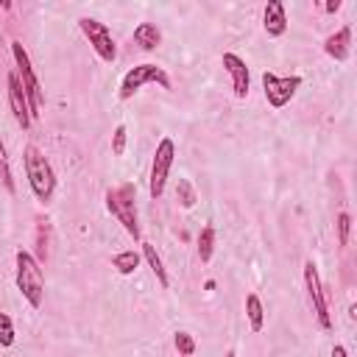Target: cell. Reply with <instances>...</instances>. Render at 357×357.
Here are the masks:
<instances>
[{"mask_svg": "<svg viewBox=\"0 0 357 357\" xmlns=\"http://www.w3.org/2000/svg\"><path fill=\"white\" fill-rule=\"evenodd\" d=\"M106 209L123 223V229L139 240V220H137V187L131 181L120 184V187H112L106 192Z\"/></svg>", "mask_w": 357, "mask_h": 357, "instance_id": "cell-2", "label": "cell"}, {"mask_svg": "<svg viewBox=\"0 0 357 357\" xmlns=\"http://www.w3.org/2000/svg\"><path fill=\"white\" fill-rule=\"evenodd\" d=\"M173 343H176L178 357H192V354H195V340H192V335H190V332H176Z\"/></svg>", "mask_w": 357, "mask_h": 357, "instance_id": "cell-20", "label": "cell"}, {"mask_svg": "<svg viewBox=\"0 0 357 357\" xmlns=\"http://www.w3.org/2000/svg\"><path fill=\"white\" fill-rule=\"evenodd\" d=\"M6 84H8V106H11V114H14L17 126L25 131V128L31 126V109H28V98H25V92H22V84H20L17 70L8 73Z\"/></svg>", "mask_w": 357, "mask_h": 357, "instance_id": "cell-10", "label": "cell"}, {"mask_svg": "<svg viewBox=\"0 0 357 357\" xmlns=\"http://www.w3.org/2000/svg\"><path fill=\"white\" fill-rule=\"evenodd\" d=\"M304 287H307V296H310V301H312V310H315L318 326H321V329H332L326 293H324V284H321V276H318V268H315V262H312V259H307V262H304Z\"/></svg>", "mask_w": 357, "mask_h": 357, "instance_id": "cell-8", "label": "cell"}, {"mask_svg": "<svg viewBox=\"0 0 357 357\" xmlns=\"http://www.w3.org/2000/svg\"><path fill=\"white\" fill-rule=\"evenodd\" d=\"M11 56H14V64H17V75H20V84H22V92L28 98V109H31V120L42 114V86H39V78L31 67V59L25 53V47L20 42H11Z\"/></svg>", "mask_w": 357, "mask_h": 357, "instance_id": "cell-4", "label": "cell"}, {"mask_svg": "<svg viewBox=\"0 0 357 357\" xmlns=\"http://www.w3.org/2000/svg\"><path fill=\"white\" fill-rule=\"evenodd\" d=\"M112 268H117V273H123V276H131L139 268V254L137 251H120V254H114Z\"/></svg>", "mask_w": 357, "mask_h": 357, "instance_id": "cell-18", "label": "cell"}, {"mask_svg": "<svg viewBox=\"0 0 357 357\" xmlns=\"http://www.w3.org/2000/svg\"><path fill=\"white\" fill-rule=\"evenodd\" d=\"M145 84H159L162 89H170V78H167V73H165L162 67H156V64L145 61V64H137V67H131V70L123 75V81H120V89H117L120 100H128V98H134V95L139 92V86H145Z\"/></svg>", "mask_w": 357, "mask_h": 357, "instance_id": "cell-5", "label": "cell"}, {"mask_svg": "<svg viewBox=\"0 0 357 357\" xmlns=\"http://www.w3.org/2000/svg\"><path fill=\"white\" fill-rule=\"evenodd\" d=\"M123 151H126V126L120 123L114 128V134H112V153L114 156H123Z\"/></svg>", "mask_w": 357, "mask_h": 357, "instance_id": "cell-25", "label": "cell"}, {"mask_svg": "<svg viewBox=\"0 0 357 357\" xmlns=\"http://www.w3.org/2000/svg\"><path fill=\"white\" fill-rule=\"evenodd\" d=\"M301 86V78L298 75H273V73H262V89H265V98L273 109H282L290 103V98L296 95V89Z\"/></svg>", "mask_w": 357, "mask_h": 357, "instance_id": "cell-9", "label": "cell"}, {"mask_svg": "<svg viewBox=\"0 0 357 357\" xmlns=\"http://www.w3.org/2000/svg\"><path fill=\"white\" fill-rule=\"evenodd\" d=\"M226 357H234V351H226Z\"/></svg>", "mask_w": 357, "mask_h": 357, "instance_id": "cell-28", "label": "cell"}, {"mask_svg": "<svg viewBox=\"0 0 357 357\" xmlns=\"http://www.w3.org/2000/svg\"><path fill=\"white\" fill-rule=\"evenodd\" d=\"M17 287L20 293L25 296V301L36 310L42 307V298H45V276H42V268H39V259L31 257L28 251H17Z\"/></svg>", "mask_w": 357, "mask_h": 357, "instance_id": "cell-3", "label": "cell"}, {"mask_svg": "<svg viewBox=\"0 0 357 357\" xmlns=\"http://www.w3.org/2000/svg\"><path fill=\"white\" fill-rule=\"evenodd\" d=\"M142 257H145V262L151 265V271L156 273L159 284L167 287V284H170V276H167V271H165V265H162V257L156 254V248H153L151 243H142Z\"/></svg>", "mask_w": 357, "mask_h": 357, "instance_id": "cell-16", "label": "cell"}, {"mask_svg": "<svg viewBox=\"0 0 357 357\" xmlns=\"http://www.w3.org/2000/svg\"><path fill=\"white\" fill-rule=\"evenodd\" d=\"M223 70L231 75V89H234V98H248V86H251V78H248V64L237 56V53H223L220 59Z\"/></svg>", "mask_w": 357, "mask_h": 357, "instance_id": "cell-11", "label": "cell"}, {"mask_svg": "<svg viewBox=\"0 0 357 357\" xmlns=\"http://www.w3.org/2000/svg\"><path fill=\"white\" fill-rule=\"evenodd\" d=\"M245 315H248L251 332H262V326H265V307H262V301H259L257 293H248L245 296Z\"/></svg>", "mask_w": 357, "mask_h": 357, "instance_id": "cell-15", "label": "cell"}, {"mask_svg": "<svg viewBox=\"0 0 357 357\" xmlns=\"http://www.w3.org/2000/svg\"><path fill=\"white\" fill-rule=\"evenodd\" d=\"M176 198H178V204L181 206H192L198 198H195V190H192V184L187 181V178H178V187H176Z\"/></svg>", "mask_w": 357, "mask_h": 357, "instance_id": "cell-21", "label": "cell"}, {"mask_svg": "<svg viewBox=\"0 0 357 357\" xmlns=\"http://www.w3.org/2000/svg\"><path fill=\"white\" fill-rule=\"evenodd\" d=\"M212 251H215V226L206 223L198 234V259L201 262H209L212 259Z\"/></svg>", "mask_w": 357, "mask_h": 357, "instance_id": "cell-17", "label": "cell"}, {"mask_svg": "<svg viewBox=\"0 0 357 357\" xmlns=\"http://www.w3.org/2000/svg\"><path fill=\"white\" fill-rule=\"evenodd\" d=\"M324 53H326L329 59H335V61H346L349 53H351V28L343 25V28H337L335 33H329V36L324 39Z\"/></svg>", "mask_w": 357, "mask_h": 357, "instance_id": "cell-12", "label": "cell"}, {"mask_svg": "<svg viewBox=\"0 0 357 357\" xmlns=\"http://www.w3.org/2000/svg\"><path fill=\"white\" fill-rule=\"evenodd\" d=\"M349 231H351V215L340 212L337 215V243L340 245H349Z\"/></svg>", "mask_w": 357, "mask_h": 357, "instance_id": "cell-23", "label": "cell"}, {"mask_svg": "<svg viewBox=\"0 0 357 357\" xmlns=\"http://www.w3.org/2000/svg\"><path fill=\"white\" fill-rule=\"evenodd\" d=\"M173 159H176V142L170 137H162L159 145H156L153 162H151V178H148L151 198H162L165 184H167V176H170V167H173Z\"/></svg>", "mask_w": 357, "mask_h": 357, "instance_id": "cell-6", "label": "cell"}, {"mask_svg": "<svg viewBox=\"0 0 357 357\" xmlns=\"http://www.w3.org/2000/svg\"><path fill=\"white\" fill-rule=\"evenodd\" d=\"M332 357H349V351H346L340 343H335V346H332Z\"/></svg>", "mask_w": 357, "mask_h": 357, "instance_id": "cell-27", "label": "cell"}, {"mask_svg": "<svg viewBox=\"0 0 357 357\" xmlns=\"http://www.w3.org/2000/svg\"><path fill=\"white\" fill-rule=\"evenodd\" d=\"M36 254H39V259L47 257V220H39V226H36Z\"/></svg>", "mask_w": 357, "mask_h": 357, "instance_id": "cell-24", "label": "cell"}, {"mask_svg": "<svg viewBox=\"0 0 357 357\" xmlns=\"http://www.w3.org/2000/svg\"><path fill=\"white\" fill-rule=\"evenodd\" d=\"M0 181H3V187H6L11 195L17 192V184H14V178H11V167H8V156H6L3 139H0Z\"/></svg>", "mask_w": 357, "mask_h": 357, "instance_id": "cell-19", "label": "cell"}, {"mask_svg": "<svg viewBox=\"0 0 357 357\" xmlns=\"http://www.w3.org/2000/svg\"><path fill=\"white\" fill-rule=\"evenodd\" d=\"M22 165H25V176H28L31 192L36 195V201L47 204L53 198V192H56V173H53L50 162L45 159V153L36 145H25Z\"/></svg>", "mask_w": 357, "mask_h": 357, "instance_id": "cell-1", "label": "cell"}, {"mask_svg": "<svg viewBox=\"0 0 357 357\" xmlns=\"http://www.w3.org/2000/svg\"><path fill=\"white\" fill-rule=\"evenodd\" d=\"M78 28H81V33L86 36V42L92 45V50L103 59V61H114L117 59V45H114V36H112V31L103 25V22H98V20H92V17H81L78 20Z\"/></svg>", "mask_w": 357, "mask_h": 357, "instance_id": "cell-7", "label": "cell"}, {"mask_svg": "<svg viewBox=\"0 0 357 357\" xmlns=\"http://www.w3.org/2000/svg\"><path fill=\"white\" fill-rule=\"evenodd\" d=\"M262 28L268 36H284L287 31V14H284V6L279 0H268L265 11H262Z\"/></svg>", "mask_w": 357, "mask_h": 357, "instance_id": "cell-13", "label": "cell"}, {"mask_svg": "<svg viewBox=\"0 0 357 357\" xmlns=\"http://www.w3.org/2000/svg\"><path fill=\"white\" fill-rule=\"evenodd\" d=\"M159 42H162V33L153 22H139L134 28V45H139L142 50H156Z\"/></svg>", "mask_w": 357, "mask_h": 357, "instance_id": "cell-14", "label": "cell"}, {"mask_svg": "<svg viewBox=\"0 0 357 357\" xmlns=\"http://www.w3.org/2000/svg\"><path fill=\"white\" fill-rule=\"evenodd\" d=\"M14 324H11V318L6 315V312H0V346L3 349H8V346H14Z\"/></svg>", "mask_w": 357, "mask_h": 357, "instance_id": "cell-22", "label": "cell"}, {"mask_svg": "<svg viewBox=\"0 0 357 357\" xmlns=\"http://www.w3.org/2000/svg\"><path fill=\"white\" fill-rule=\"evenodd\" d=\"M340 6H343L340 0H329V3L324 6V11H326V14H335V11H340Z\"/></svg>", "mask_w": 357, "mask_h": 357, "instance_id": "cell-26", "label": "cell"}]
</instances>
